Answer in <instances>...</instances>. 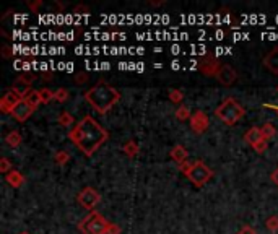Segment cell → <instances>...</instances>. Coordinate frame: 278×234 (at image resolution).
Masks as SVG:
<instances>
[{"label": "cell", "instance_id": "obj_1", "mask_svg": "<svg viewBox=\"0 0 278 234\" xmlns=\"http://www.w3.org/2000/svg\"><path fill=\"white\" fill-rule=\"evenodd\" d=\"M69 138L83 155L90 158L108 142L109 132L91 116H85L72 127Z\"/></svg>", "mask_w": 278, "mask_h": 234}, {"label": "cell", "instance_id": "obj_2", "mask_svg": "<svg viewBox=\"0 0 278 234\" xmlns=\"http://www.w3.org/2000/svg\"><path fill=\"white\" fill-rule=\"evenodd\" d=\"M83 98L88 104H91V107L96 112L108 114L120 101L122 96H120V91H117V88L101 80L83 93Z\"/></svg>", "mask_w": 278, "mask_h": 234}, {"label": "cell", "instance_id": "obj_3", "mask_svg": "<svg viewBox=\"0 0 278 234\" xmlns=\"http://www.w3.org/2000/svg\"><path fill=\"white\" fill-rule=\"evenodd\" d=\"M179 171L186 178L192 182L197 189H202L207 182L212 181V178L215 176V171L203 163L202 159H197V161H186L184 164L177 166Z\"/></svg>", "mask_w": 278, "mask_h": 234}, {"label": "cell", "instance_id": "obj_4", "mask_svg": "<svg viewBox=\"0 0 278 234\" xmlns=\"http://www.w3.org/2000/svg\"><path fill=\"white\" fill-rule=\"evenodd\" d=\"M246 109L243 107L238 100H234L233 96H228L218 104V107L215 109V116H217L223 124H226L228 127L236 126L241 119L244 117Z\"/></svg>", "mask_w": 278, "mask_h": 234}, {"label": "cell", "instance_id": "obj_5", "mask_svg": "<svg viewBox=\"0 0 278 234\" xmlns=\"http://www.w3.org/2000/svg\"><path fill=\"white\" fill-rule=\"evenodd\" d=\"M108 226L109 221L98 210L90 211L82 221H78V231L83 234H108Z\"/></svg>", "mask_w": 278, "mask_h": 234}, {"label": "cell", "instance_id": "obj_6", "mask_svg": "<svg viewBox=\"0 0 278 234\" xmlns=\"http://www.w3.org/2000/svg\"><path fill=\"white\" fill-rule=\"evenodd\" d=\"M77 202L80 204L85 210L94 211V208L98 207V204L101 202V194L94 189V187H83L80 190V194L77 195Z\"/></svg>", "mask_w": 278, "mask_h": 234}, {"label": "cell", "instance_id": "obj_7", "mask_svg": "<svg viewBox=\"0 0 278 234\" xmlns=\"http://www.w3.org/2000/svg\"><path fill=\"white\" fill-rule=\"evenodd\" d=\"M222 65H223L222 62H220L213 54H210V52H208V54H205V55H202L200 59H198V62H197V69H198V72H200L202 75L215 77V78H217L220 69H222Z\"/></svg>", "mask_w": 278, "mask_h": 234}, {"label": "cell", "instance_id": "obj_8", "mask_svg": "<svg viewBox=\"0 0 278 234\" xmlns=\"http://www.w3.org/2000/svg\"><path fill=\"white\" fill-rule=\"evenodd\" d=\"M189 124H191V130L195 135L205 133L207 130H208V127H210L208 114L205 111H202V109H197V111L192 114V117H191V121H189Z\"/></svg>", "mask_w": 278, "mask_h": 234}, {"label": "cell", "instance_id": "obj_9", "mask_svg": "<svg viewBox=\"0 0 278 234\" xmlns=\"http://www.w3.org/2000/svg\"><path fill=\"white\" fill-rule=\"evenodd\" d=\"M34 111H36V107L31 106V104L26 101V100H22V101L17 104V106H15L13 112H12V117H13L17 122L23 124V122L28 121L31 116H33Z\"/></svg>", "mask_w": 278, "mask_h": 234}, {"label": "cell", "instance_id": "obj_10", "mask_svg": "<svg viewBox=\"0 0 278 234\" xmlns=\"http://www.w3.org/2000/svg\"><path fill=\"white\" fill-rule=\"evenodd\" d=\"M217 80L218 83H222L223 86H233L234 83L238 81V72L229 64H223L217 75Z\"/></svg>", "mask_w": 278, "mask_h": 234}, {"label": "cell", "instance_id": "obj_11", "mask_svg": "<svg viewBox=\"0 0 278 234\" xmlns=\"http://www.w3.org/2000/svg\"><path fill=\"white\" fill-rule=\"evenodd\" d=\"M20 101H22V98L18 95H15L13 91H7L2 96V100H0V111L3 114H10V116H12L15 106H17Z\"/></svg>", "mask_w": 278, "mask_h": 234}, {"label": "cell", "instance_id": "obj_12", "mask_svg": "<svg viewBox=\"0 0 278 234\" xmlns=\"http://www.w3.org/2000/svg\"><path fill=\"white\" fill-rule=\"evenodd\" d=\"M262 64H264V67L270 74L278 75V46H275L274 49L269 51V54L264 57Z\"/></svg>", "mask_w": 278, "mask_h": 234}, {"label": "cell", "instance_id": "obj_13", "mask_svg": "<svg viewBox=\"0 0 278 234\" xmlns=\"http://www.w3.org/2000/svg\"><path fill=\"white\" fill-rule=\"evenodd\" d=\"M169 156L177 166L184 164L186 161H189V152H187V148L184 147V145H174V147L171 148Z\"/></svg>", "mask_w": 278, "mask_h": 234}, {"label": "cell", "instance_id": "obj_14", "mask_svg": "<svg viewBox=\"0 0 278 234\" xmlns=\"http://www.w3.org/2000/svg\"><path fill=\"white\" fill-rule=\"evenodd\" d=\"M10 91H13L15 95H18L22 100H26L28 98V95L33 90H31V85L29 83H26L25 80H22V78H17V80L13 81L12 88H10Z\"/></svg>", "mask_w": 278, "mask_h": 234}, {"label": "cell", "instance_id": "obj_15", "mask_svg": "<svg viewBox=\"0 0 278 234\" xmlns=\"http://www.w3.org/2000/svg\"><path fill=\"white\" fill-rule=\"evenodd\" d=\"M260 140H264V135H262V127L254 126L244 133V142L248 143L249 147H252V148L260 142Z\"/></svg>", "mask_w": 278, "mask_h": 234}, {"label": "cell", "instance_id": "obj_16", "mask_svg": "<svg viewBox=\"0 0 278 234\" xmlns=\"http://www.w3.org/2000/svg\"><path fill=\"white\" fill-rule=\"evenodd\" d=\"M5 181L8 182V185L10 187H13V189H20L23 184H25V176L20 173V171L17 169H12L10 171L8 174H5Z\"/></svg>", "mask_w": 278, "mask_h": 234}, {"label": "cell", "instance_id": "obj_17", "mask_svg": "<svg viewBox=\"0 0 278 234\" xmlns=\"http://www.w3.org/2000/svg\"><path fill=\"white\" fill-rule=\"evenodd\" d=\"M22 142H23V137L18 130H12V132L5 135V143H7L10 148H18L20 145H22Z\"/></svg>", "mask_w": 278, "mask_h": 234}, {"label": "cell", "instance_id": "obj_18", "mask_svg": "<svg viewBox=\"0 0 278 234\" xmlns=\"http://www.w3.org/2000/svg\"><path fill=\"white\" fill-rule=\"evenodd\" d=\"M122 152H124L125 156H127V158H135V156L140 153V147H139V143L135 142V140H129V142L124 143Z\"/></svg>", "mask_w": 278, "mask_h": 234}, {"label": "cell", "instance_id": "obj_19", "mask_svg": "<svg viewBox=\"0 0 278 234\" xmlns=\"http://www.w3.org/2000/svg\"><path fill=\"white\" fill-rule=\"evenodd\" d=\"M174 116H176V119H177V121H181V122H186V121H191V117H192V112H191V109H189L187 106H184V104H181V106L176 109Z\"/></svg>", "mask_w": 278, "mask_h": 234}, {"label": "cell", "instance_id": "obj_20", "mask_svg": "<svg viewBox=\"0 0 278 234\" xmlns=\"http://www.w3.org/2000/svg\"><path fill=\"white\" fill-rule=\"evenodd\" d=\"M54 161H56V164L65 166L70 161V153L67 152V150H59V152H56V155H54Z\"/></svg>", "mask_w": 278, "mask_h": 234}, {"label": "cell", "instance_id": "obj_21", "mask_svg": "<svg viewBox=\"0 0 278 234\" xmlns=\"http://www.w3.org/2000/svg\"><path fill=\"white\" fill-rule=\"evenodd\" d=\"M167 98H169L171 103L181 104L182 101H184V91L177 90V88H172V90H169V93H167Z\"/></svg>", "mask_w": 278, "mask_h": 234}, {"label": "cell", "instance_id": "obj_22", "mask_svg": "<svg viewBox=\"0 0 278 234\" xmlns=\"http://www.w3.org/2000/svg\"><path fill=\"white\" fill-rule=\"evenodd\" d=\"M39 98H41V103L43 104H49L52 100H56V91L49 90V88H41Z\"/></svg>", "mask_w": 278, "mask_h": 234}, {"label": "cell", "instance_id": "obj_23", "mask_svg": "<svg viewBox=\"0 0 278 234\" xmlns=\"http://www.w3.org/2000/svg\"><path fill=\"white\" fill-rule=\"evenodd\" d=\"M275 133H277V129H275V126L272 122H265L264 126H262V135H264L265 140L274 138Z\"/></svg>", "mask_w": 278, "mask_h": 234}, {"label": "cell", "instance_id": "obj_24", "mask_svg": "<svg viewBox=\"0 0 278 234\" xmlns=\"http://www.w3.org/2000/svg\"><path fill=\"white\" fill-rule=\"evenodd\" d=\"M59 124L62 127H72L73 124H75V117L72 116L70 112H62L60 116H59Z\"/></svg>", "mask_w": 278, "mask_h": 234}, {"label": "cell", "instance_id": "obj_25", "mask_svg": "<svg viewBox=\"0 0 278 234\" xmlns=\"http://www.w3.org/2000/svg\"><path fill=\"white\" fill-rule=\"evenodd\" d=\"M26 101H28L33 107H38L39 104H43V103H41V98H39V90H33V91H31L29 95H28V98H26Z\"/></svg>", "mask_w": 278, "mask_h": 234}, {"label": "cell", "instance_id": "obj_26", "mask_svg": "<svg viewBox=\"0 0 278 234\" xmlns=\"http://www.w3.org/2000/svg\"><path fill=\"white\" fill-rule=\"evenodd\" d=\"M265 226H267V230H269L270 233H278V216L274 215V216H269L267 218V221H265Z\"/></svg>", "mask_w": 278, "mask_h": 234}, {"label": "cell", "instance_id": "obj_27", "mask_svg": "<svg viewBox=\"0 0 278 234\" xmlns=\"http://www.w3.org/2000/svg\"><path fill=\"white\" fill-rule=\"evenodd\" d=\"M70 98V93L67 88H59V90L56 91V101H59V103H65L67 100Z\"/></svg>", "mask_w": 278, "mask_h": 234}, {"label": "cell", "instance_id": "obj_28", "mask_svg": "<svg viewBox=\"0 0 278 234\" xmlns=\"http://www.w3.org/2000/svg\"><path fill=\"white\" fill-rule=\"evenodd\" d=\"M13 169V164H12V161H10L8 158H3L0 159V173H3V174H8L10 171Z\"/></svg>", "mask_w": 278, "mask_h": 234}, {"label": "cell", "instance_id": "obj_29", "mask_svg": "<svg viewBox=\"0 0 278 234\" xmlns=\"http://www.w3.org/2000/svg\"><path fill=\"white\" fill-rule=\"evenodd\" d=\"M88 81V74L86 72H78V74H75V77H73V83L78 86L85 85V83Z\"/></svg>", "mask_w": 278, "mask_h": 234}, {"label": "cell", "instance_id": "obj_30", "mask_svg": "<svg viewBox=\"0 0 278 234\" xmlns=\"http://www.w3.org/2000/svg\"><path fill=\"white\" fill-rule=\"evenodd\" d=\"M267 148H269V140H265V138H264V140H260V142L254 147V150H255V152L259 153V155L265 153V152H267Z\"/></svg>", "mask_w": 278, "mask_h": 234}, {"label": "cell", "instance_id": "obj_31", "mask_svg": "<svg viewBox=\"0 0 278 234\" xmlns=\"http://www.w3.org/2000/svg\"><path fill=\"white\" fill-rule=\"evenodd\" d=\"M18 78H22V80H25L26 83H29V85H33L34 80H36V75L31 74V72H23L22 75H20Z\"/></svg>", "mask_w": 278, "mask_h": 234}, {"label": "cell", "instance_id": "obj_32", "mask_svg": "<svg viewBox=\"0 0 278 234\" xmlns=\"http://www.w3.org/2000/svg\"><path fill=\"white\" fill-rule=\"evenodd\" d=\"M73 13L75 15H88L90 13V7H86V5H77V7H73Z\"/></svg>", "mask_w": 278, "mask_h": 234}, {"label": "cell", "instance_id": "obj_33", "mask_svg": "<svg viewBox=\"0 0 278 234\" xmlns=\"http://www.w3.org/2000/svg\"><path fill=\"white\" fill-rule=\"evenodd\" d=\"M108 234H122V228H120L119 225H116V223H109Z\"/></svg>", "mask_w": 278, "mask_h": 234}, {"label": "cell", "instance_id": "obj_34", "mask_svg": "<svg viewBox=\"0 0 278 234\" xmlns=\"http://www.w3.org/2000/svg\"><path fill=\"white\" fill-rule=\"evenodd\" d=\"M238 234H257V231H255V228H252L250 225H244L239 228Z\"/></svg>", "mask_w": 278, "mask_h": 234}, {"label": "cell", "instance_id": "obj_35", "mask_svg": "<svg viewBox=\"0 0 278 234\" xmlns=\"http://www.w3.org/2000/svg\"><path fill=\"white\" fill-rule=\"evenodd\" d=\"M26 5H28V8L31 10V12L36 13V12H38V10H39L41 5H43V2H41V0H34V2H28Z\"/></svg>", "mask_w": 278, "mask_h": 234}, {"label": "cell", "instance_id": "obj_36", "mask_svg": "<svg viewBox=\"0 0 278 234\" xmlns=\"http://www.w3.org/2000/svg\"><path fill=\"white\" fill-rule=\"evenodd\" d=\"M2 55L5 57V59H12V57H13L12 48H10V46H3V48H2Z\"/></svg>", "mask_w": 278, "mask_h": 234}, {"label": "cell", "instance_id": "obj_37", "mask_svg": "<svg viewBox=\"0 0 278 234\" xmlns=\"http://www.w3.org/2000/svg\"><path fill=\"white\" fill-rule=\"evenodd\" d=\"M41 77H43L44 81H51L52 77H54V74H52V70H44L43 74H41Z\"/></svg>", "mask_w": 278, "mask_h": 234}, {"label": "cell", "instance_id": "obj_38", "mask_svg": "<svg viewBox=\"0 0 278 234\" xmlns=\"http://www.w3.org/2000/svg\"><path fill=\"white\" fill-rule=\"evenodd\" d=\"M262 106H264L265 109H270V111H275V112L278 114V104H270V103H264V104H262Z\"/></svg>", "mask_w": 278, "mask_h": 234}, {"label": "cell", "instance_id": "obj_39", "mask_svg": "<svg viewBox=\"0 0 278 234\" xmlns=\"http://www.w3.org/2000/svg\"><path fill=\"white\" fill-rule=\"evenodd\" d=\"M270 179H272V182H274V184H275V185L278 187V168H277V169L274 171V173L270 174Z\"/></svg>", "mask_w": 278, "mask_h": 234}, {"label": "cell", "instance_id": "obj_40", "mask_svg": "<svg viewBox=\"0 0 278 234\" xmlns=\"http://www.w3.org/2000/svg\"><path fill=\"white\" fill-rule=\"evenodd\" d=\"M166 2L165 0H158V2H156V0H151L150 2V5H153V7H160V5H165Z\"/></svg>", "mask_w": 278, "mask_h": 234}, {"label": "cell", "instance_id": "obj_41", "mask_svg": "<svg viewBox=\"0 0 278 234\" xmlns=\"http://www.w3.org/2000/svg\"><path fill=\"white\" fill-rule=\"evenodd\" d=\"M18 234H31V233H28V231H22V233H18Z\"/></svg>", "mask_w": 278, "mask_h": 234}, {"label": "cell", "instance_id": "obj_42", "mask_svg": "<svg viewBox=\"0 0 278 234\" xmlns=\"http://www.w3.org/2000/svg\"><path fill=\"white\" fill-rule=\"evenodd\" d=\"M277 91H278V86H277Z\"/></svg>", "mask_w": 278, "mask_h": 234}]
</instances>
